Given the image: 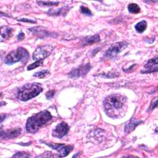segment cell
I'll use <instances>...</instances> for the list:
<instances>
[{
	"mask_svg": "<svg viewBox=\"0 0 158 158\" xmlns=\"http://www.w3.org/2000/svg\"><path fill=\"white\" fill-rule=\"evenodd\" d=\"M126 101V98L119 94L111 95L107 97L103 103L106 114L112 118L119 117L124 112Z\"/></svg>",
	"mask_w": 158,
	"mask_h": 158,
	"instance_id": "obj_1",
	"label": "cell"
},
{
	"mask_svg": "<svg viewBox=\"0 0 158 158\" xmlns=\"http://www.w3.org/2000/svg\"><path fill=\"white\" fill-rule=\"evenodd\" d=\"M52 119V116L48 111H43L29 117L26 124V130L29 133H35L38 130Z\"/></svg>",
	"mask_w": 158,
	"mask_h": 158,
	"instance_id": "obj_2",
	"label": "cell"
},
{
	"mask_svg": "<svg viewBox=\"0 0 158 158\" xmlns=\"http://www.w3.org/2000/svg\"><path fill=\"white\" fill-rule=\"evenodd\" d=\"M43 87L40 84H27L20 89L18 92V98L23 101L31 100L43 92Z\"/></svg>",
	"mask_w": 158,
	"mask_h": 158,
	"instance_id": "obj_3",
	"label": "cell"
},
{
	"mask_svg": "<svg viewBox=\"0 0 158 158\" xmlns=\"http://www.w3.org/2000/svg\"><path fill=\"white\" fill-rule=\"evenodd\" d=\"M29 58V54L27 49L20 47L10 53L6 57L5 62L8 65H12L19 61L26 62Z\"/></svg>",
	"mask_w": 158,
	"mask_h": 158,
	"instance_id": "obj_4",
	"label": "cell"
},
{
	"mask_svg": "<svg viewBox=\"0 0 158 158\" xmlns=\"http://www.w3.org/2000/svg\"><path fill=\"white\" fill-rule=\"evenodd\" d=\"M54 49V47L51 45H43L38 47L34 53L33 59L34 60H44L48 57Z\"/></svg>",
	"mask_w": 158,
	"mask_h": 158,
	"instance_id": "obj_5",
	"label": "cell"
},
{
	"mask_svg": "<svg viewBox=\"0 0 158 158\" xmlns=\"http://www.w3.org/2000/svg\"><path fill=\"white\" fill-rule=\"evenodd\" d=\"M128 43L125 42H117L113 44L106 52L105 56L108 58H114L127 46Z\"/></svg>",
	"mask_w": 158,
	"mask_h": 158,
	"instance_id": "obj_6",
	"label": "cell"
},
{
	"mask_svg": "<svg viewBox=\"0 0 158 158\" xmlns=\"http://www.w3.org/2000/svg\"><path fill=\"white\" fill-rule=\"evenodd\" d=\"M91 66L90 63L82 64L78 67L73 69L69 73V75L70 78H78L86 75L90 70Z\"/></svg>",
	"mask_w": 158,
	"mask_h": 158,
	"instance_id": "obj_7",
	"label": "cell"
},
{
	"mask_svg": "<svg viewBox=\"0 0 158 158\" xmlns=\"http://www.w3.org/2000/svg\"><path fill=\"white\" fill-rule=\"evenodd\" d=\"M69 131V127L68 124L62 122L57 124L53 130V136L58 138H62L65 136Z\"/></svg>",
	"mask_w": 158,
	"mask_h": 158,
	"instance_id": "obj_8",
	"label": "cell"
},
{
	"mask_svg": "<svg viewBox=\"0 0 158 158\" xmlns=\"http://www.w3.org/2000/svg\"><path fill=\"white\" fill-rule=\"evenodd\" d=\"M22 132L21 128H14L9 129L5 132H3L2 130L1 137L2 139H14L19 136Z\"/></svg>",
	"mask_w": 158,
	"mask_h": 158,
	"instance_id": "obj_9",
	"label": "cell"
},
{
	"mask_svg": "<svg viewBox=\"0 0 158 158\" xmlns=\"http://www.w3.org/2000/svg\"><path fill=\"white\" fill-rule=\"evenodd\" d=\"M145 70H142L141 73H151L157 71V57L149 59L144 65Z\"/></svg>",
	"mask_w": 158,
	"mask_h": 158,
	"instance_id": "obj_10",
	"label": "cell"
},
{
	"mask_svg": "<svg viewBox=\"0 0 158 158\" xmlns=\"http://www.w3.org/2000/svg\"><path fill=\"white\" fill-rule=\"evenodd\" d=\"M100 37L99 35H95L93 36H89L84 38V45H92L93 43L100 41Z\"/></svg>",
	"mask_w": 158,
	"mask_h": 158,
	"instance_id": "obj_11",
	"label": "cell"
},
{
	"mask_svg": "<svg viewBox=\"0 0 158 158\" xmlns=\"http://www.w3.org/2000/svg\"><path fill=\"white\" fill-rule=\"evenodd\" d=\"M73 149V146L70 145H64L61 148H59L57 151L60 157H65L67 156Z\"/></svg>",
	"mask_w": 158,
	"mask_h": 158,
	"instance_id": "obj_12",
	"label": "cell"
},
{
	"mask_svg": "<svg viewBox=\"0 0 158 158\" xmlns=\"http://www.w3.org/2000/svg\"><path fill=\"white\" fill-rule=\"evenodd\" d=\"M13 29L6 26H3L1 28L2 37L5 39H9L12 36Z\"/></svg>",
	"mask_w": 158,
	"mask_h": 158,
	"instance_id": "obj_13",
	"label": "cell"
},
{
	"mask_svg": "<svg viewBox=\"0 0 158 158\" xmlns=\"http://www.w3.org/2000/svg\"><path fill=\"white\" fill-rule=\"evenodd\" d=\"M146 27H147V23L145 21H140L135 27L136 32L140 34H141L143 32H144L145 30L146 29Z\"/></svg>",
	"mask_w": 158,
	"mask_h": 158,
	"instance_id": "obj_14",
	"label": "cell"
},
{
	"mask_svg": "<svg viewBox=\"0 0 158 158\" xmlns=\"http://www.w3.org/2000/svg\"><path fill=\"white\" fill-rule=\"evenodd\" d=\"M128 10L131 13L138 14L140 12L141 10L138 5L135 3H132L128 6Z\"/></svg>",
	"mask_w": 158,
	"mask_h": 158,
	"instance_id": "obj_15",
	"label": "cell"
},
{
	"mask_svg": "<svg viewBox=\"0 0 158 158\" xmlns=\"http://www.w3.org/2000/svg\"><path fill=\"white\" fill-rule=\"evenodd\" d=\"M139 124V122L137 121V122H133V121H131L129 123H128L125 127V130L127 133H129L130 132H132L133 130L135 129V128L136 127V126Z\"/></svg>",
	"mask_w": 158,
	"mask_h": 158,
	"instance_id": "obj_16",
	"label": "cell"
},
{
	"mask_svg": "<svg viewBox=\"0 0 158 158\" xmlns=\"http://www.w3.org/2000/svg\"><path fill=\"white\" fill-rule=\"evenodd\" d=\"M43 60H39V61H37L35 62L32 63L31 64H30L28 67H27V70H31L34 69L35 68H37L39 66H41L43 65Z\"/></svg>",
	"mask_w": 158,
	"mask_h": 158,
	"instance_id": "obj_17",
	"label": "cell"
},
{
	"mask_svg": "<svg viewBox=\"0 0 158 158\" xmlns=\"http://www.w3.org/2000/svg\"><path fill=\"white\" fill-rule=\"evenodd\" d=\"M48 74H49V72L48 70H41L40 72H38L34 73V76L38 77V78H43L45 77H46Z\"/></svg>",
	"mask_w": 158,
	"mask_h": 158,
	"instance_id": "obj_18",
	"label": "cell"
},
{
	"mask_svg": "<svg viewBox=\"0 0 158 158\" xmlns=\"http://www.w3.org/2000/svg\"><path fill=\"white\" fill-rule=\"evenodd\" d=\"M37 3L39 5L41 6H56L59 4V2H37Z\"/></svg>",
	"mask_w": 158,
	"mask_h": 158,
	"instance_id": "obj_19",
	"label": "cell"
},
{
	"mask_svg": "<svg viewBox=\"0 0 158 158\" xmlns=\"http://www.w3.org/2000/svg\"><path fill=\"white\" fill-rule=\"evenodd\" d=\"M45 144L46 145H48V146L51 147L52 149H56V150H58L59 148H61L62 146H63L64 145H65L64 144H59V143H45Z\"/></svg>",
	"mask_w": 158,
	"mask_h": 158,
	"instance_id": "obj_20",
	"label": "cell"
},
{
	"mask_svg": "<svg viewBox=\"0 0 158 158\" xmlns=\"http://www.w3.org/2000/svg\"><path fill=\"white\" fill-rule=\"evenodd\" d=\"M81 12H82V14H85V15H86V16H92V13L90 10L88 8H87V7L81 6Z\"/></svg>",
	"mask_w": 158,
	"mask_h": 158,
	"instance_id": "obj_21",
	"label": "cell"
},
{
	"mask_svg": "<svg viewBox=\"0 0 158 158\" xmlns=\"http://www.w3.org/2000/svg\"><path fill=\"white\" fill-rule=\"evenodd\" d=\"M30 156V154H28L25 152H17L16 154H14L13 156V157H29Z\"/></svg>",
	"mask_w": 158,
	"mask_h": 158,
	"instance_id": "obj_22",
	"label": "cell"
},
{
	"mask_svg": "<svg viewBox=\"0 0 158 158\" xmlns=\"http://www.w3.org/2000/svg\"><path fill=\"white\" fill-rule=\"evenodd\" d=\"M55 95V91L54 90H50L49 92H48L46 93V97L47 99L49 100L51 98H52Z\"/></svg>",
	"mask_w": 158,
	"mask_h": 158,
	"instance_id": "obj_23",
	"label": "cell"
},
{
	"mask_svg": "<svg viewBox=\"0 0 158 158\" xmlns=\"http://www.w3.org/2000/svg\"><path fill=\"white\" fill-rule=\"evenodd\" d=\"M157 98H156L154 99V100H152V102H151V104L150 105V107H149V110H152L154 109L156 106H157Z\"/></svg>",
	"mask_w": 158,
	"mask_h": 158,
	"instance_id": "obj_24",
	"label": "cell"
},
{
	"mask_svg": "<svg viewBox=\"0 0 158 158\" xmlns=\"http://www.w3.org/2000/svg\"><path fill=\"white\" fill-rule=\"evenodd\" d=\"M24 38H25V35H24V34L23 33V32H21L19 34V35L18 36V39L19 40H21V41H22V40H23L24 39Z\"/></svg>",
	"mask_w": 158,
	"mask_h": 158,
	"instance_id": "obj_25",
	"label": "cell"
},
{
	"mask_svg": "<svg viewBox=\"0 0 158 158\" xmlns=\"http://www.w3.org/2000/svg\"><path fill=\"white\" fill-rule=\"evenodd\" d=\"M19 21H22V22H32V23H35V22L32 21V20H29V19H21L19 20Z\"/></svg>",
	"mask_w": 158,
	"mask_h": 158,
	"instance_id": "obj_26",
	"label": "cell"
}]
</instances>
